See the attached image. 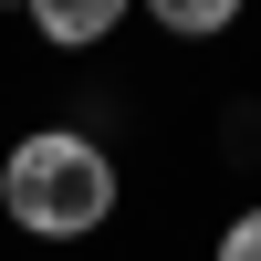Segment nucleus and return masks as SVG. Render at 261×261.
I'll use <instances>...</instances> for the list:
<instances>
[{
	"mask_svg": "<svg viewBox=\"0 0 261 261\" xmlns=\"http://www.w3.org/2000/svg\"><path fill=\"white\" fill-rule=\"evenodd\" d=\"M21 21H32V42H42V53H63V63H73V53H105V42L136 21V0H32Z\"/></svg>",
	"mask_w": 261,
	"mask_h": 261,
	"instance_id": "f03ea898",
	"label": "nucleus"
},
{
	"mask_svg": "<svg viewBox=\"0 0 261 261\" xmlns=\"http://www.w3.org/2000/svg\"><path fill=\"white\" fill-rule=\"evenodd\" d=\"M146 21H157L167 42H220V32H241L251 21V0H136Z\"/></svg>",
	"mask_w": 261,
	"mask_h": 261,
	"instance_id": "7ed1b4c3",
	"label": "nucleus"
},
{
	"mask_svg": "<svg viewBox=\"0 0 261 261\" xmlns=\"http://www.w3.org/2000/svg\"><path fill=\"white\" fill-rule=\"evenodd\" d=\"M209 261H261V199L220 220V241H209Z\"/></svg>",
	"mask_w": 261,
	"mask_h": 261,
	"instance_id": "20e7f679",
	"label": "nucleus"
},
{
	"mask_svg": "<svg viewBox=\"0 0 261 261\" xmlns=\"http://www.w3.org/2000/svg\"><path fill=\"white\" fill-rule=\"evenodd\" d=\"M0 11H32V0H0Z\"/></svg>",
	"mask_w": 261,
	"mask_h": 261,
	"instance_id": "39448f33",
	"label": "nucleus"
},
{
	"mask_svg": "<svg viewBox=\"0 0 261 261\" xmlns=\"http://www.w3.org/2000/svg\"><path fill=\"white\" fill-rule=\"evenodd\" d=\"M125 209V167L94 125H32L0 146V220L42 251H73L94 230H115Z\"/></svg>",
	"mask_w": 261,
	"mask_h": 261,
	"instance_id": "f257e3e1",
	"label": "nucleus"
}]
</instances>
